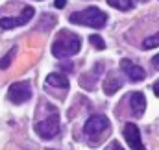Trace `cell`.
Instances as JSON below:
<instances>
[{"label":"cell","instance_id":"obj_3","mask_svg":"<svg viewBox=\"0 0 159 150\" xmlns=\"http://www.w3.org/2000/svg\"><path fill=\"white\" fill-rule=\"evenodd\" d=\"M35 132L41 139H52L59 134V115L54 110V106H48V117L35 124Z\"/></svg>","mask_w":159,"mask_h":150},{"label":"cell","instance_id":"obj_17","mask_svg":"<svg viewBox=\"0 0 159 150\" xmlns=\"http://www.w3.org/2000/svg\"><path fill=\"white\" fill-rule=\"evenodd\" d=\"M65 4H67V0H56V2H54V6H56L57 9H61V7H65Z\"/></svg>","mask_w":159,"mask_h":150},{"label":"cell","instance_id":"obj_16","mask_svg":"<svg viewBox=\"0 0 159 150\" xmlns=\"http://www.w3.org/2000/svg\"><path fill=\"white\" fill-rule=\"evenodd\" d=\"M89 41H91V43H93L98 50H104V46H106V43L102 41V37H98V35H91V39H89Z\"/></svg>","mask_w":159,"mask_h":150},{"label":"cell","instance_id":"obj_10","mask_svg":"<svg viewBox=\"0 0 159 150\" xmlns=\"http://www.w3.org/2000/svg\"><path fill=\"white\" fill-rule=\"evenodd\" d=\"M129 110L133 113V117H143V113L146 111V98H144L143 93H139V91L131 93V96H129Z\"/></svg>","mask_w":159,"mask_h":150},{"label":"cell","instance_id":"obj_1","mask_svg":"<svg viewBox=\"0 0 159 150\" xmlns=\"http://www.w3.org/2000/svg\"><path fill=\"white\" fill-rule=\"evenodd\" d=\"M80 48H81V39L69 30H61L52 45V54L57 59H65V58L76 56Z\"/></svg>","mask_w":159,"mask_h":150},{"label":"cell","instance_id":"obj_14","mask_svg":"<svg viewBox=\"0 0 159 150\" xmlns=\"http://www.w3.org/2000/svg\"><path fill=\"white\" fill-rule=\"evenodd\" d=\"M15 54H17V48L13 46V48H11V50H9V52H7L6 56H4V58L0 59V69H2V71H4V69H7V67L11 65V61H13Z\"/></svg>","mask_w":159,"mask_h":150},{"label":"cell","instance_id":"obj_4","mask_svg":"<svg viewBox=\"0 0 159 150\" xmlns=\"http://www.w3.org/2000/svg\"><path fill=\"white\" fill-rule=\"evenodd\" d=\"M107 130H109V120H107L106 115H100V113L91 115V117L87 119L85 126H83V132H85L87 137H100V135L106 134Z\"/></svg>","mask_w":159,"mask_h":150},{"label":"cell","instance_id":"obj_21","mask_svg":"<svg viewBox=\"0 0 159 150\" xmlns=\"http://www.w3.org/2000/svg\"><path fill=\"white\" fill-rule=\"evenodd\" d=\"M48 150H54V148H48Z\"/></svg>","mask_w":159,"mask_h":150},{"label":"cell","instance_id":"obj_20","mask_svg":"<svg viewBox=\"0 0 159 150\" xmlns=\"http://www.w3.org/2000/svg\"><path fill=\"white\" fill-rule=\"evenodd\" d=\"M154 93H156V96H159V82L154 83Z\"/></svg>","mask_w":159,"mask_h":150},{"label":"cell","instance_id":"obj_19","mask_svg":"<svg viewBox=\"0 0 159 150\" xmlns=\"http://www.w3.org/2000/svg\"><path fill=\"white\" fill-rule=\"evenodd\" d=\"M109 150H124V148L120 147L119 143H113V145H111V148H109Z\"/></svg>","mask_w":159,"mask_h":150},{"label":"cell","instance_id":"obj_15","mask_svg":"<svg viewBox=\"0 0 159 150\" xmlns=\"http://www.w3.org/2000/svg\"><path fill=\"white\" fill-rule=\"evenodd\" d=\"M156 46H159V32L143 41V48L144 50H150V48H156Z\"/></svg>","mask_w":159,"mask_h":150},{"label":"cell","instance_id":"obj_18","mask_svg":"<svg viewBox=\"0 0 159 150\" xmlns=\"http://www.w3.org/2000/svg\"><path fill=\"white\" fill-rule=\"evenodd\" d=\"M152 65H154V69H157L159 71V54L156 56V58H152Z\"/></svg>","mask_w":159,"mask_h":150},{"label":"cell","instance_id":"obj_12","mask_svg":"<svg viewBox=\"0 0 159 150\" xmlns=\"http://www.w3.org/2000/svg\"><path fill=\"white\" fill-rule=\"evenodd\" d=\"M46 85H50V87H57V89H69V80H67L63 74L52 73V74L46 76Z\"/></svg>","mask_w":159,"mask_h":150},{"label":"cell","instance_id":"obj_5","mask_svg":"<svg viewBox=\"0 0 159 150\" xmlns=\"http://www.w3.org/2000/svg\"><path fill=\"white\" fill-rule=\"evenodd\" d=\"M7 98L13 104H24L32 98V87L28 82H15L7 89Z\"/></svg>","mask_w":159,"mask_h":150},{"label":"cell","instance_id":"obj_6","mask_svg":"<svg viewBox=\"0 0 159 150\" xmlns=\"http://www.w3.org/2000/svg\"><path fill=\"white\" fill-rule=\"evenodd\" d=\"M34 13H35V9L32 6H26L19 17H4V19H0V28L2 30H11V28H17V26H24V24L30 22Z\"/></svg>","mask_w":159,"mask_h":150},{"label":"cell","instance_id":"obj_11","mask_svg":"<svg viewBox=\"0 0 159 150\" xmlns=\"http://www.w3.org/2000/svg\"><path fill=\"white\" fill-rule=\"evenodd\" d=\"M122 85H124V80H122L117 73H109L107 78L104 80V83H102V87H104V93H106V95H115Z\"/></svg>","mask_w":159,"mask_h":150},{"label":"cell","instance_id":"obj_7","mask_svg":"<svg viewBox=\"0 0 159 150\" xmlns=\"http://www.w3.org/2000/svg\"><path fill=\"white\" fill-rule=\"evenodd\" d=\"M124 137H126L128 145L131 147V150H146L144 148V145H143V139H141V134H139L137 124L128 122L126 128H124Z\"/></svg>","mask_w":159,"mask_h":150},{"label":"cell","instance_id":"obj_9","mask_svg":"<svg viewBox=\"0 0 159 150\" xmlns=\"http://www.w3.org/2000/svg\"><path fill=\"white\" fill-rule=\"evenodd\" d=\"M102 73H104V63H96V65L93 67L91 73L81 74V78H80V85L85 87V89H93V87L96 85L98 78H102Z\"/></svg>","mask_w":159,"mask_h":150},{"label":"cell","instance_id":"obj_2","mask_svg":"<svg viewBox=\"0 0 159 150\" xmlns=\"http://www.w3.org/2000/svg\"><path fill=\"white\" fill-rule=\"evenodd\" d=\"M69 21H70L72 24L89 26V28H96V30H98V28L106 26L107 15H106L102 9L91 6V7H87V9H81V11H76V13H70Z\"/></svg>","mask_w":159,"mask_h":150},{"label":"cell","instance_id":"obj_13","mask_svg":"<svg viewBox=\"0 0 159 150\" xmlns=\"http://www.w3.org/2000/svg\"><path fill=\"white\" fill-rule=\"evenodd\" d=\"M107 4L117 9H122V11H128L133 7V0H107Z\"/></svg>","mask_w":159,"mask_h":150},{"label":"cell","instance_id":"obj_8","mask_svg":"<svg viewBox=\"0 0 159 150\" xmlns=\"http://www.w3.org/2000/svg\"><path fill=\"white\" fill-rule=\"evenodd\" d=\"M120 69L126 73V76H128L131 82H143V80H144V71H143L139 65H135L131 59H128V58H124V59L120 61Z\"/></svg>","mask_w":159,"mask_h":150}]
</instances>
